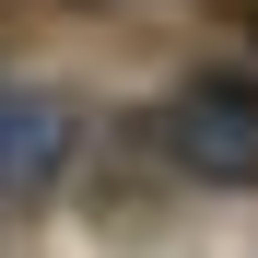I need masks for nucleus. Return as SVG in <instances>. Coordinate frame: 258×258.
I'll return each mask as SVG.
<instances>
[{"label":"nucleus","mask_w":258,"mask_h":258,"mask_svg":"<svg viewBox=\"0 0 258 258\" xmlns=\"http://www.w3.org/2000/svg\"><path fill=\"white\" fill-rule=\"evenodd\" d=\"M153 141L200 188H258V82H176L153 106Z\"/></svg>","instance_id":"f257e3e1"},{"label":"nucleus","mask_w":258,"mask_h":258,"mask_svg":"<svg viewBox=\"0 0 258 258\" xmlns=\"http://www.w3.org/2000/svg\"><path fill=\"white\" fill-rule=\"evenodd\" d=\"M71 164V106L47 82H0V200H35Z\"/></svg>","instance_id":"f03ea898"}]
</instances>
